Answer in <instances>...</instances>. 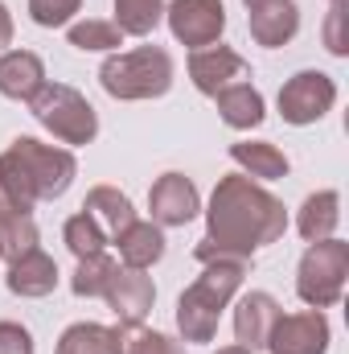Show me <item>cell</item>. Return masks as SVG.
Wrapping results in <instances>:
<instances>
[{
    "instance_id": "cell-1",
    "label": "cell",
    "mask_w": 349,
    "mask_h": 354,
    "mask_svg": "<svg viewBox=\"0 0 349 354\" xmlns=\"http://www.w3.org/2000/svg\"><path fill=\"white\" fill-rule=\"evenodd\" d=\"M288 231V210L255 177L230 174L214 185L206 210V239L197 243V264L210 260H251L259 248Z\"/></svg>"
},
{
    "instance_id": "cell-2",
    "label": "cell",
    "mask_w": 349,
    "mask_h": 354,
    "mask_svg": "<svg viewBox=\"0 0 349 354\" xmlns=\"http://www.w3.org/2000/svg\"><path fill=\"white\" fill-rule=\"evenodd\" d=\"M74 174H79V161L70 149H54V145L33 140V136H21L0 153V189L21 210H33L37 202L62 198L70 189Z\"/></svg>"
},
{
    "instance_id": "cell-3",
    "label": "cell",
    "mask_w": 349,
    "mask_h": 354,
    "mask_svg": "<svg viewBox=\"0 0 349 354\" xmlns=\"http://www.w3.org/2000/svg\"><path fill=\"white\" fill-rule=\"evenodd\" d=\"M247 260H210L201 264V276L181 292L177 301V330L185 342H214L222 309L243 288Z\"/></svg>"
},
{
    "instance_id": "cell-4",
    "label": "cell",
    "mask_w": 349,
    "mask_h": 354,
    "mask_svg": "<svg viewBox=\"0 0 349 354\" xmlns=\"http://www.w3.org/2000/svg\"><path fill=\"white\" fill-rule=\"evenodd\" d=\"M99 83L111 99H161L173 87V58L161 46H140L128 54H111L99 71Z\"/></svg>"
},
{
    "instance_id": "cell-5",
    "label": "cell",
    "mask_w": 349,
    "mask_h": 354,
    "mask_svg": "<svg viewBox=\"0 0 349 354\" xmlns=\"http://www.w3.org/2000/svg\"><path fill=\"white\" fill-rule=\"evenodd\" d=\"M29 111L37 115L41 128H50L62 145H90L99 136V115L87 103V95H79L66 83H41L37 95L29 99Z\"/></svg>"
},
{
    "instance_id": "cell-6",
    "label": "cell",
    "mask_w": 349,
    "mask_h": 354,
    "mask_svg": "<svg viewBox=\"0 0 349 354\" xmlns=\"http://www.w3.org/2000/svg\"><path fill=\"white\" fill-rule=\"evenodd\" d=\"M349 280V243H341L337 235L333 239H321L304 252L300 260V276H296V292L308 309H329L341 301Z\"/></svg>"
},
{
    "instance_id": "cell-7",
    "label": "cell",
    "mask_w": 349,
    "mask_h": 354,
    "mask_svg": "<svg viewBox=\"0 0 349 354\" xmlns=\"http://www.w3.org/2000/svg\"><path fill=\"white\" fill-rule=\"evenodd\" d=\"M333 103H337V83L325 71H300L279 87V115L296 128L325 120Z\"/></svg>"
},
{
    "instance_id": "cell-8",
    "label": "cell",
    "mask_w": 349,
    "mask_h": 354,
    "mask_svg": "<svg viewBox=\"0 0 349 354\" xmlns=\"http://www.w3.org/2000/svg\"><path fill=\"white\" fill-rule=\"evenodd\" d=\"M169 29L177 41H185L189 50H206L222 37L226 29V4L222 0H173L165 8Z\"/></svg>"
},
{
    "instance_id": "cell-9",
    "label": "cell",
    "mask_w": 349,
    "mask_h": 354,
    "mask_svg": "<svg viewBox=\"0 0 349 354\" xmlns=\"http://www.w3.org/2000/svg\"><path fill=\"white\" fill-rule=\"evenodd\" d=\"M329 322L321 309H304V313H279V322L271 326L267 351L271 354H329Z\"/></svg>"
},
{
    "instance_id": "cell-10",
    "label": "cell",
    "mask_w": 349,
    "mask_h": 354,
    "mask_svg": "<svg viewBox=\"0 0 349 354\" xmlns=\"http://www.w3.org/2000/svg\"><path fill=\"white\" fill-rule=\"evenodd\" d=\"M189 79L201 95H218V91L235 87V83H247L251 79V62L230 50V46H206V50H193L189 58Z\"/></svg>"
},
{
    "instance_id": "cell-11",
    "label": "cell",
    "mask_w": 349,
    "mask_h": 354,
    "mask_svg": "<svg viewBox=\"0 0 349 354\" xmlns=\"http://www.w3.org/2000/svg\"><path fill=\"white\" fill-rule=\"evenodd\" d=\"M103 301L111 305V313L119 317V326L132 330V326H144V322H148V313H152V305H157V284H152V276H144L140 268H119L115 280L107 284Z\"/></svg>"
},
{
    "instance_id": "cell-12",
    "label": "cell",
    "mask_w": 349,
    "mask_h": 354,
    "mask_svg": "<svg viewBox=\"0 0 349 354\" xmlns=\"http://www.w3.org/2000/svg\"><path fill=\"white\" fill-rule=\"evenodd\" d=\"M148 210H152V223L157 227H185V223H193V214L201 210L197 185L185 174L157 177V185L148 189Z\"/></svg>"
},
{
    "instance_id": "cell-13",
    "label": "cell",
    "mask_w": 349,
    "mask_h": 354,
    "mask_svg": "<svg viewBox=\"0 0 349 354\" xmlns=\"http://www.w3.org/2000/svg\"><path fill=\"white\" fill-rule=\"evenodd\" d=\"M247 25L263 50H279L300 33V8L292 0H259V4H251Z\"/></svg>"
},
{
    "instance_id": "cell-14",
    "label": "cell",
    "mask_w": 349,
    "mask_h": 354,
    "mask_svg": "<svg viewBox=\"0 0 349 354\" xmlns=\"http://www.w3.org/2000/svg\"><path fill=\"white\" fill-rule=\"evenodd\" d=\"M279 322V301L271 292H247L235 305V338L247 351H267L271 326Z\"/></svg>"
},
{
    "instance_id": "cell-15",
    "label": "cell",
    "mask_w": 349,
    "mask_h": 354,
    "mask_svg": "<svg viewBox=\"0 0 349 354\" xmlns=\"http://www.w3.org/2000/svg\"><path fill=\"white\" fill-rule=\"evenodd\" d=\"M4 284H8L12 297H50V292L58 288V264H54L41 248H33V252L8 260Z\"/></svg>"
},
{
    "instance_id": "cell-16",
    "label": "cell",
    "mask_w": 349,
    "mask_h": 354,
    "mask_svg": "<svg viewBox=\"0 0 349 354\" xmlns=\"http://www.w3.org/2000/svg\"><path fill=\"white\" fill-rule=\"evenodd\" d=\"M46 83V66L33 50H8L0 54V95L4 99H33L37 87Z\"/></svg>"
},
{
    "instance_id": "cell-17",
    "label": "cell",
    "mask_w": 349,
    "mask_h": 354,
    "mask_svg": "<svg viewBox=\"0 0 349 354\" xmlns=\"http://www.w3.org/2000/svg\"><path fill=\"white\" fill-rule=\"evenodd\" d=\"M83 214L94 218V227H99L107 239H115L123 227H132V223H136L132 198H128V194H119L115 185H94V189L87 194V202H83Z\"/></svg>"
},
{
    "instance_id": "cell-18",
    "label": "cell",
    "mask_w": 349,
    "mask_h": 354,
    "mask_svg": "<svg viewBox=\"0 0 349 354\" xmlns=\"http://www.w3.org/2000/svg\"><path fill=\"white\" fill-rule=\"evenodd\" d=\"M337 223H341V194H337V189H317V194H308L304 206H300V214H296V227H300V235H304L308 243L333 239Z\"/></svg>"
},
{
    "instance_id": "cell-19",
    "label": "cell",
    "mask_w": 349,
    "mask_h": 354,
    "mask_svg": "<svg viewBox=\"0 0 349 354\" xmlns=\"http://www.w3.org/2000/svg\"><path fill=\"white\" fill-rule=\"evenodd\" d=\"M115 248H119V260L123 268H152L161 256H165V235H161V227L157 223H132V227H123L119 235H115Z\"/></svg>"
},
{
    "instance_id": "cell-20",
    "label": "cell",
    "mask_w": 349,
    "mask_h": 354,
    "mask_svg": "<svg viewBox=\"0 0 349 354\" xmlns=\"http://www.w3.org/2000/svg\"><path fill=\"white\" fill-rule=\"evenodd\" d=\"M58 354H123V326L79 322L58 338Z\"/></svg>"
},
{
    "instance_id": "cell-21",
    "label": "cell",
    "mask_w": 349,
    "mask_h": 354,
    "mask_svg": "<svg viewBox=\"0 0 349 354\" xmlns=\"http://www.w3.org/2000/svg\"><path fill=\"white\" fill-rule=\"evenodd\" d=\"M230 161L243 165L247 177H255V181H279L292 169L283 149H275L271 140H239V145H230Z\"/></svg>"
},
{
    "instance_id": "cell-22",
    "label": "cell",
    "mask_w": 349,
    "mask_h": 354,
    "mask_svg": "<svg viewBox=\"0 0 349 354\" xmlns=\"http://www.w3.org/2000/svg\"><path fill=\"white\" fill-rule=\"evenodd\" d=\"M0 243H4V260H17L25 252L37 248V223L29 210H21L4 189H0Z\"/></svg>"
},
{
    "instance_id": "cell-23",
    "label": "cell",
    "mask_w": 349,
    "mask_h": 354,
    "mask_svg": "<svg viewBox=\"0 0 349 354\" xmlns=\"http://www.w3.org/2000/svg\"><path fill=\"white\" fill-rule=\"evenodd\" d=\"M214 103H218V115H222V124H230V128H239V132H247V128H259L263 124V95L251 83H235V87L218 91L214 95Z\"/></svg>"
},
{
    "instance_id": "cell-24",
    "label": "cell",
    "mask_w": 349,
    "mask_h": 354,
    "mask_svg": "<svg viewBox=\"0 0 349 354\" xmlns=\"http://www.w3.org/2000/svg\"><path fill=\"white\" fill-rule=\"evenodd\" d=\"M165 17V0H115V25L123 37H148Z\"/></svg>"
},
{
    "instance_id": "cell-25",
    "label": "cell",
    "mask_w": 349,
    "mask_h": 354,
    "mask_svg": "<svg viewBox=\"0 0 349 354\" xmlns=\"http://www.w3.org/2000/svg\"><path fill=\"white\" fill-rule=\"evenodd\" d=\"M115 272H119V264H115L107 252L87 256V260H79V268H74L70 288H74V297H103V292H107V284L115 280Z\"/></svg>"
},
{
    "instance_id": "cell-26",
    "label": "cell",
    "mask_w": 349,
    "mask_h": 354,
    "mask_svg": "<svg viewBox=\"0 0 349 354\" xmlns=\"http://www.w3.org/2000/svg\"><path fill=\"white\" fill-rule=\"evenodd\" d=\"M70 46L74 50H119L123 46V33H119L115 21L87 17V21H74L70 25Z\"/></svg>"
},
{
    "instance_id": "cell-27",
    "label": "cell",
    "mask_w": 349,
    "mask_h": 354,
    "mask_svg": "<svg viewBox=\"0 0 349 354\" xmlns=\"http://www.w3.org/2000/svg\"><path fill=\"white\" fill-rule=\"evenodd\" d=\"M62 239H66V248L79 256V260H87V256H99L103 248H107V235L94 227V218L90 214H74V218H66V227H62Z\"/></svg>"
},
{
    "instance_id": "cell-28",
    "label": "cell",
    "mask_w": 349,
    "mask_h": 354,
    "mask_svg": "<svg viewBox=\"0 0 349 354\" xmlns=\"http://www.w3.org/2000/svg\"><path fill=\"white\" fill-rule=\"evenodd\" d=\"M123 354H185L181 342H173L169 334L144 330V326H123Z\"/></svg>"
},
{
    "instance_id": "cell-29",
    "label": "cell",
    "mask_w": 349,
    "mask_h": 354,
    "mask_svg": "<svg viewBox=\"0 0 349 354\" xmlns=\"http://www.w3.org/2000/svg\"><path fill=\"white\" fill-rule=\"evenodd\" d=\"M83 8V0H29V17L41 29H62L74 21V12Z\"/></svg>"
},
{
    "instance_id": "cell-30",
    "label": "cell",
    "mask_w": 349,
    "mask_h": 354,
    "mask_svg": "<svg viewBox=\"0 0 349 354\" xmlns=\"http://www.w3.org/2000/svg\"><path fill=\"white\" fill-rule=\"evenodd\" d=\"M346 4H333L329 8V21H325V50L329 54H337V58H346Z\"/></svg>"
},
{
    "instance_id": "cell-31",
    "label": "cell",
    "mask_w": 349,
    "mask_h": 354,
    "mask_svg": "<svg viewBox=\"0 0 349 354\" xmlns=\"http://www.w3.org/2000/svg\"><path fill=\"white\" fill-rule=\"evenodd\" d=\"M0 354H33V334L17 322H0Z\"/></svg>"
},
{
    "instance_id": "cell-32",
    "label": "cell",
    "mask_w": 349,
    "mask_h": 354,
    "mask_svg": "<svg viewBox=\"0 0 349 354\" xmlns=\"http://www.w3.org/2000/svg\"><path fill=\"white\" fill-rule=\"evenodd\" d=\"M4 46H12V17H8V8L0 4V50Z\"/></svg>"
},
{
    "instance_id": "cell-33",
    "label": "cell",
    "mask_w": 349,
    "mask_h": 354,
    "mask_svg": "<svg viewBox=\"0 0 349 354\" xmlns=\"http://www.w3.org/2000/svg\"><path fill=\"white\" fill-rule=\"evenodd\" d=\"M218 354H255V351H247V346H222Z\"/></svg>"
},
{
    "instance_id": "cell-34",
    "label": "cell",
    "mask_w": 349,
    "mask_h": 354,
    "mask_svg": "<svg viewBox=\"0 0 349 354\" xmlns=\"http://www.w3.org/2000/svg\"><path fill=\"white\" fill-rule=\"evenodd\" d=\"M243 4H247V8H251V4H259V0H243Z\"/></svg>"
},
{
    "instance_id": "cell-35",
    "label": "cell",
    "mask_w": 349,
    "mask_h": 354,
    "mask_svg": "<svg viewBox=\"0 0 349 354\" xmlns=\"http://www.w3.org/2000/svg\"><path fill=\"white\" fill-rule=\"evenodd\" d=\"M329 4H349V0H329Z\"/></svg>"
},
{
    "instance_id": "cell-36",
    "label": "cell",
    "mask_w": 349,
    "mask_h": 354,
    "mask_svg": "<svg viewBox=\"0 0 349 354\" xmlns=\"http://www.w3.org/2000/svg\"><path fill=\"white\" fill-rule=\"evenodd\" d=\"M0 260H4V243H0Z\"/></svg>"
}]
</instances>
